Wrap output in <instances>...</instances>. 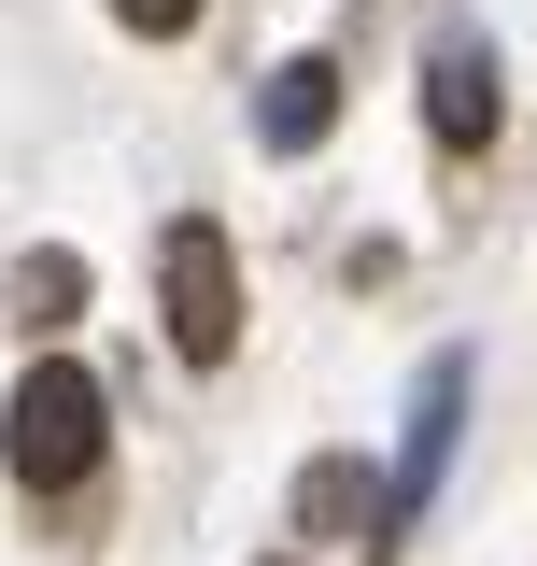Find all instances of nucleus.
<instances>
[{"label":"nucleus","instance_id":"3","mask_svg":"<svg viewBox=\"0 0 537 566\" xmlns=\"http://www.w3.org/2000/svg\"><path fill=\"white\" fill-rule=\"evenodd\" d=\"M453 424H467V354H439V368L410 382V439H397V482H382V495H397V524L439 495V468H453Z\"/></svg>","mask_w":537,"mask_h":566},{"label":"nucleus","instance_id":"5","mask_svg":"<svg viewBox=\"0 0 537 566\" xmlns=\"http://www.w3.org/2000/svg\"><path fill=\"white\" fill-rule=\"evenodd\" d=\"M339 128V71L326 57H283V71H268V99H255V142H268V156H297V142H326Z\"/></svg>","mask_w":537,"mask_h":566},{"label":"nucleus","instance_id":"6","mask_svg":"<svg viewBox=\"0 0 537 566\" xmlns=\"http://www.w3.org/2000/svg\"><path fill=\"white\" fill-rule=\"evenodd\" d=\"M368 510H397L368 468H312V482H297V524H368ZM368 538H382V524H368Z\"/></svg>","mask_w":537,"mask_h":566},{"label":"nucleus","instance_id":"7","mask_svg":"<svg viewBox=\"0 0 537 566\" xmlns=\"http://www.w3.org/2000/svg\"><path fill=\"white\" fill-rule=\"evenodd\" d=\"M14 312L57 326V312H71V255H29V270H14Z\"/></svg>","mask_w":537,"mask_h":566},{"label":"nucleus","instance_id":"8","mask_svg":"<svg viewBox=\"0 0 537 566\" xmlns=\"http://www.w3.org/2000/svg\"><path fill=\"white\" fill-rule=\"evenodd\" d=\"M114 14H128L141 43H170V29H199V0H114Z\"/></svg>","mask_w":537,"mask_h":566},{"label":"nucleus","instance_id":"2","mask_svg":"<svg viewBox=\"0 0 537 566\" xmlns=\"http://www.w3.org/2000/svg\"><path fill=\"white\" fill-rule=\"evenodd\" d=\"M156 312H170V354H185V368H227V354H241V255H227L212 212H185V227L156 241Z\"/></svg>","mask_w":537,"mask_h":566},{"label":"nucleus","instance_id":"4","mask_svg":"<svg viewBox=\"0 0 537 566\" xmlns=\"http://www.w3.org/2000/svg\"><path fill=\"white\" fill-rule=\"evenodd\" d=\"M495 114H509V99H495V57H481V43H439V57H424V128L453 142V156H481Z\"/></svg>","mask_w":537,"mask_h":566},{"label":"nucleus","instance_id":"1","mask_svg":"<svg viewBox=\"0 0 537 566\" xmlns=\"http://www.w3.org/2000/svg\"><path fill=\"white\" fill-rule=\"evenodd\" d=\"M0 453H14V482H29V495H71L99 453H114V397H99V368H85V354H43L29 397H14V424H0Z\"/></svg>","mask_w":537,"mask_h":566}]
</instances>
